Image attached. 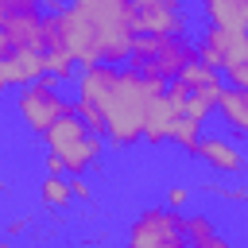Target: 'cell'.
Returning <instances> with one entry per match:
<instances>
[{"instance_id": "cell-1", "label": "cell", "mask_w": 248, "mask_h": 248, "mask_svg": "<svg viewBox=\"0 0 248 248\" xmlns=\"http://www.w3.org/2000/svg\"><path fill=\"white\" fill-rule=\"evenodd\" d=\"M78 101L93 105L105 120V140L112 147H136L143 140V124H147V108L155 97L167 93L163 81H151L136 70H120V66H85L78 78Z\"/></svg>"}, {"instance_id": "cell-2", "label": "cell", "mask_w": 248, "mask_h": 248, "mask_svg": "<svg viewBox=\"0 0 248 248\" xmlns=\"http://www.w3.org/2000/svg\"><path fill=\"white\" fill-rule=\"evenodd\" d=\"M58 43L74 58V66H116L128 62L136 31L128 0H70L62 16H54Z\"/></svg>"}, {"instance_id": "cell-3", "label": "cell", "mask_w": 248, "mask_h": 248, "mask_svg": "<svg viewBox=\"0 0 248 248\" xmlns=\"http://www.w3.org/2000/svg\"><path fill=\"white\" fill-rule=\"evenodd\" d=\"M190 62H198V46L186 35H136L132 54H128V70L170 85Z\"/></svg>"}, {"instance_id": "cell-4", "label": "cell", "mask_w": 248, "mask_h": 248, "mask_svg": "<svg viewBox=\"0 0 248 248\" xmlns=\"http://www.w3.org/2000/svg\"><path fill=\"white\" fill-rule=\"evenodd\" d=\"M16 112H19V120H23L31 132L43 136L54 120H62V116L74 112V101H66V97L58 93V81H54V78H39V81H31V85L19 89Z\"/></svg>"}, {"instance_id": "cell-5", "label": "cell", "mask_w": 248, "mask_h": 248, "mask_svg": "<svg viewBox=\"0 0 248 248\" xmlns=\"http://www.w3.org/2000/svg\"><path fill=\"white\" fill-rule=\"evenodd\" d=\"M124 248H186L182 213H174V209H167V205L143 209V213L128 225Z\"/></svg>"}, {"instance_id": "cell-6", "label": "cell", "mask_w": 248, "mask_h": 248, "mask_svg": "<svg viewBox=\"0 0 248 248\" xmlns=\"http://www.w3.org/2000/svg\"><path fill=\"white\" fill-rule=\"evenodd\" d=\"M198 46V62H205L209 70L217 74H229V70H244L248 66V35L240 31H229V27H205L202 43Z\"/></svg>"}, {"instance_id": "cell-7", "label": "cell", "mask_w": 248, "mask_h": 248, "mask_svg": "<svg viewBox=\"0 0 248 248\" xmlns=\"http://www.w3.org/2000/svg\"><path fill=\"white\" fill-rule=\"evenodd\" d=\"M136 35H186V4L182 0H128Z\"/></svg>"}, {"instance_id": "cell-8", "label": "cell", "mask_w": 248, "mask_h": 248, "mask_svg": "<svg viewBox=\"0 0 248 248\" xmlns=\"http://www.w3.org/2000/svg\"><path fill=\"white\" fill-rule=\"evenodd\" d=\"M190 155L202 159L205 167H213L217 174H236V170H244V155H240V147L229 143V140H221V136H202V140L194 143Z\"/></svg>"}, {"instance_id": "cell-9", "label": "cell", "mask_w": 248, "mask_h": 248, "mask_svg": "<svg viewBox=\"0 0 248 248\" xmlns=\"http://www.w3.org/2000/svg\"><path fill=\"white\" fill-rule=\"evenodd\" d=\"M174 81L186 89V97H194V101H202V105H209V108H217V97H221V89H225L221 74L209 70L205 62H190Z\"/></svg>"}, {"instance_id": "cell-10", "label": "cell", "mask_w": 248, "mask_h": 248, "mask_svg": "<svg viewBox=\"0 0 248 248\" xmlns=\"http://www.w3.org/2000/svg\"><path fill=\"white\" fill-rule=\"evenodd\" d=\"M105 151V143H101V136H85V140H78V143H66V147H58V151H50V155H58L62 159V174L66 178H74V174H85L93 163H97V155Z\"/></svg>"}, {"instance_id": "cell-11", "label": "cell", "mask_w": 248, "mask_h": 248, "mask_svg": "<svg viewBox=\"0 0 248 248\" xmlns=\"http://www.w3.org/2000/svg\"><path fill=\"white\" fill-rule=\"evenodd\" d=\"M217 112H221V120L229 124V132L248 136V89H232V85H225L221 97H217Z\"/></svg>"}, {"instance_id": "cell-12", "label": "cell", "mask_w": 248, "mask_h": 248, "mask_svg": "<svg viewBox=\"0 0 248 248\" xmlns=\"http://www.w3.org/2000/svg\"><path fill=\"white\" fill-rule=\"evenodd\" d=\"M174 116H178V108L170 105V97H167V93H163V97H155V101H151V108H147L143 140H147V143H167V132H170Z\"/></svg>"}, {"instance_id": "cell-13", "label": "cell", "mask_w": 248, "mask_h": 248, "mask_svg": "<svg viewBox=\"0 0 248 248\" xmlns=\"http://www.w3.org/2000/svg\"><path fill=\"white\" fill-rule=\"evenodd\" d=\"M89 136V128L78 120V112H70V116H62V120H54L46 132H43V140H46V147L50 151H58V147H66V143H78V140H85Z\"/></svg>"}, {"instance_id": "cell-14", "label": "cell", "mask_w": 248, "mask_h": 248, "mask_svg": "<svg viewBox=\"0 0 248 248\" xmlns=\"http://www.w3.org/2000/svg\"><path fill=\"white\" fill-rule=\"evenodd\" d=\"M39 198H43V205H50V209H66V205L74 202L70 178H66V174H46V178L39 182Z\"/></svg>"}, {"instance_id": "cell-15", "label": "cell", "mask_w": 248, "mask_h": 248, "mask_svg": "<svg viewBox=\"0 0 248 248\" xmlns=\"http://www.w3.org/2000/svg\"><path fill=\"white\" fill-rule=\"evenodd\" d=\"M167 140L170 143H178L186 155L194 151V143L202 140V124L198 120H190V116H174V124H170V132H167Z\"/></svg>"}, {"instance_id": "cell-16", "label": "cell", "mask_w": 248, "mask_h": 248, "mask_svg": "<svg viewBox=\"0 0 248 248\" xmlns=\"http://www.w3.org/2000/svg\"><path fill=\"white\" fill-rule=\"evenodd\" d=\"M182 232H186V244H194V240L213 236V232H217V225H213V217H209V213H190V217H182Z\"/></svg>"}, {"instance_id": "cell-17", "label": "cell", "mask_w": 248, "mask_h": 248, "mask_svg": "<svg viewBox=\"0 0 248 248\" xmlns=\"http://www.w3.org/2000/svg\"><path fill=\"white\" fill-rule=\"evenodd\" d=\"M43 62H46V78H54V81H70L74 78V58L66 50H46Z\"/></svg>"}, {"instance_id": "cell-18", "label": "cell", "mask_w": 248, "mask_h": 248, "mask_svg": "<svg viewBox=\"0 0 248 248\" xmlns=\"http://www.w3.org/2000/svg\"><path fill=\"white\" fill-rule=\"evenodd\" d=\"M186 202H190V186H170V190H167V209L178 213Z\"/></svg>"}, {"instance_id": "cell-19", "label": "cell", "mask_w": 248, "mask_h": 248, "mask_svg": "<svg viewBox=\"0 0 248 248\" xmlns=\"http://www.w3.org/2000/svg\"><path fill=\"white\" fill-rule=\"evenodd\" d=\"M70 194H74L78 202H89V198H93V190H89V182H85L81 174H74V178H70Z\"/></svg>"}, {"instance_id": "cell-20", "label": "cell", "mask_w": 248, "mask_h": 248, "mask_svg": "<svg viewBox=\"0 0 248 248\" xmlns=\"http://www.w3.org/2000/svg\"><path fill=\"white\" fill-rule=\"evenodd\" d=\"M186 248H232L221 232H213V236H205V240H194V244H186Z\"/></svg>"}, {"instance_id": "cell-21", "label": "cell", "mask_w": 248, "mask_h": 248, "mask_svg": "<svg viewBox=\"0 0 248 248\" xmlns=\"http://www.w3.org/2000/svg\"><path fill=\"white\" fill-rule=\"evenodd\" d=\"M70 0H39V8H46V16H62Z\"/></svg>"}, {"instance_id": "cell-22", "label": "cell", "mask_w": 248, "mask_h": 248, "mask_svg": "<svg viewBox=\"0 0 248 248\" xmlns=\"http://www.w3.org/2000/svg\"><path fill=\"white\" fill-rule=\"evenodd\" d=\"M23 229H27V217H12L8 221V236H19Z\"/></svg>"}, {"instance_id": "cell-23", "label": "cell", "mask_w": 248, "mask_h": 248, "mask_svg": "<svg viewBox=\"0 0 248 248\" xmlns=\"http://www.w3.org/2000/svg\"><path fill=\"white\" fill-rule=\"evenodd\" d=\"M46 174H62V159L58 155H46Z\"/></svg>"}, {"instance_id": "cell-24", "label": "cell", "mask_w": 248, "mask_h": 248, "mask_svg": "<svg viewBox=\"0 0 248 248\" xmlns=\"http://www.w3.org/2000/svg\"><path fill=\"white\" fill-rule=\"evenodd\" d=\"M0 248H16V244H12V236H0Z\"/></svg>"}, {"instance_id": "cell-25", "label": "cell", "mask_w": 248, "mask_h": 248, "mask_svg": "<svg viewBox=\"0 0 248 248\" xmlns=\"http://www.w3.org/2000/svg\"><path fill=\"white\" fill-rule=\"evenodd\" d=\"M0 190H4V178H0Z\"/></svg>"}]
</instances>
